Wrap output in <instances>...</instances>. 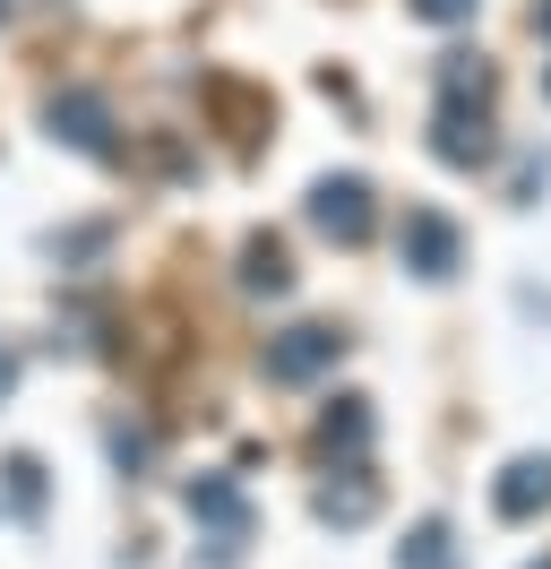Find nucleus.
Instances as JSON below:
<instances>
[{
    "mask_svg": "<svg viewBox=\"0 0 551 569\" xmlns=\"http://www.w3.org/2000/svg\"><path fill=\"white\" fill-rule=\"evenodd\" d=\"M43 130H52V139L61 147H78V156H121V130H112V104H103L96 87H61V96H52V104H43Z\"/></svg>",
    "mask_w": 551,
    "mask_h": 569,
    "instance_id": "2",
    "label": "nucleus"
},
{
    "mask_svg": "<svg viewBox=\"0 0 551 569\" xmlns=\"http://www.w3.org/2000/svg\"><path fill=\"white\" fill-rule=\"evenodd\" d=\"M482 0H413V18H431V27H465Z\"/></svg>",
    "mask_w": 551,
    "mask_h": 569,
    "instance_id": "15",
    "label": "nucleus"
},
{
    "mask_svg": "<svg viewBox=\"0 0 551 569\" xmlns=\"http://www.w3.org/2000/svg\"><path fill=\"white\" fill-rule=\"evenodd\" d=\"M190 518L207 527V561L233 569L241 543H250V500H241V483H224V475H199L190 483Z\"/></svg>",
    "mask_w": 551,
    "mask_h": 569,
    "instance_id": "1",
    "label": "nucleus"
},
{
    "mask_svg": "<svg viewBox=\"0 0 551 569\" xmlns=\"http://www.w3.org/2000/svg\"><path fill=\"white\" fill-rule=\"evenodd\" d=\"M337 355H344V337L337 328H284V337H268V380L276 389H302V380H319V371H337Z\"/></svg>",
    "mask_w": 551,
    "mask_h": 569,
    "instance_id": "5",
    "label": "nucleus"
},
{
    "mask_svg": "<svg viewBox=\"0 0 551 569\" xmlns=\"http://www.w3.org/2000/svg\"><path fill=\"white\" fill-rule=\"evenodd\" d=\"M371 509H379V483L362 466H344L337 483H319V518H328V527H362Z\"/></svg>",
    "mask_w": 551,
    "mask_h": 569,
    "instance_id": "9",
    "label": "nucleus"
},
{
    "mask_svg": "<svg viewBox=\"0 0 551 569\" xmlns=\"http://www.w3.org/2000/svg\"><path fill=\"white\" fill-rule=\"evenodd\" d=\"M525 569H551V561H525Z\"/></svg>",
    "mask_w": 551,
    "mask_h": 569,
    "instance_id": "18",
    "label": "nucleus"
},
{
    "mask_svg": "<svg viewBox=\"0 0 551 569\" xmlns=\"http://www.w3.org/2000/svg\"><path fill=\"white\" fill-rule=\"evenodd\" d=\"M319 449H328V458H362V449H371V397H337V406H328V415H319Z\"/></svg>",
    "mask_w": 551,
    "mask_h": 569,
    "instance_id": "10",
    "label": "nucleus"
},
{
    "mask_svg": "<svg viewBox=\"0 0 551 569\" xmlns=\"http://www.w3.org/2000/svg\"><path fill=\"white\" fill-rule=\"evenodd\" d=\"M241 284H250V293H284V284H293L284 242H250V250H241Z\"/></svg>",
    "mask_w": 551,
    "mask_h": 569,
    "instance_id": "12",
    "label": "nucleus"
},
{
    "mask_svg": "<svg viewBox=\"0 0 551 569\" xmlns=\"http://www.w3.org/2000/svg\"><path fill=\"white\" fill-rule=\"evenodd\" d=\"M112 458H121V466H147V458H156V431H130V423H112Z\"/></svg>",
    "mask_w": 551,
    "mask_h": 569,
    "instance_id": "14",
    "label": "nucleus"
},
{
    "mask_svg": "<svg viewBox=\"0 0 551 569\" xmlns=\"http://www.w3.org/2000/svg\"><path fill=\"white\" fill-rule=\"evenodd\" d=\"M431 130H440V156L448 164H457V173H465V164H482V156H491V121H482V112H465V104H440V121H431Z\"/></svg>",
    "mask_w": 551,
    "mask_h": 569,
    "instance_id": "7",
    "label": "nucleus"
},
{
    "mask_svg": "<svg viewBox=\"0 0 551 569\" xmlns=\"http://www.w3.org/2000/svg\"><path fill=\"white\" fill-rule=\"evenodd\" d=\"M397 569H457V535H448L440 518H422V527L397 543Z\"/></svg>",
    "mask_w": 551,
    "mask_h": 569,
    "instance_id": "11",
    "label": "nucleus"
},
{
    "mask_svg": "<svg viewBox=\"0 0 551 569\" xmlns=\"http://www.w3.org/2000/svg\"><path fill=\"white\" fill-rule=\"evenodd\" d=\"M397 259H405L422 284H448L465 268V233L448 224L440 208H405V233H397Z\"/></svg>",
    "mask_w": 551,
    "mask_h": 569,
    "instance_id": "3",
    "label": "nucleus"
},
{
    "mask_svg": "<svg viewBox=\"0 0 551 569\" xmlns=\"http://www.w3.org/2000/svg\"><path fill=\"white\" fill-rule=\"evenodd\" d=\"M543 27H551V0H543Z\"/></svg>",
    "mask_w": 551,
    "mask_h": 569,
    "instance_id": "17",
    "label": "nucleus"
},
{
    "mask_svg": "<svg viewBox=\"0 0 551 569\" xmlns=\"http://www.w3.org/2000/svg\"><path fill=\"white\" fill-rule=\"evenodd\" d=\"M0 483H9V509H18V518H43V466L34 458H9Z\"/></svg>",
    "mask_w": 551,
    "mask_h": 569,
    "instance_id": "13",
    "label": "nucleus"
},
{
    "mask_svg": "<svg viewBox=\"0 0 551 569\" xmlns=\"http://www.w3.org/2000/svg\"><path fill=\"white\" fill-rule=\"evenodd\" d=\"M0 18H9V0H0Z\"/></svg>",
    "mask_w": 551,
    "mask_h": 569,
    "instance_id": "19",
    "label": "nucleus"
},
{
    "mask_svg": "<svg viewBox=\"0 0 551 569\" xmlns=\"http://www.w3.org/2000/svg\"><path fill=\"white\" fill-rule=\"evenodd\" d=\"M310 224L328 233V242H371V224H379V208H371V181L362 173H328L319 190H310Z\"/></svg>",
    "mask_w": 551,
    "mask_h": 569,
    "instance_id": "4",
    "label": "nucleus"
},
{
    "mask_svg": "<svg viewBox=\"0 0 551 569\" xmlns=\"http://www.w3.org/2000/svg\"><path fill=\"white\" fill-rule=\"evenodd\" d=\"M491 509L500 518H543L551 509V458H517L500 483H491Z\"/></svg>",
    "mask_w": 551,
    "mask_h": 569,
    "instance_id": "6",
    "label": "nucleus"
},
{
    "mask_svg": "<svg viewBox=\"0 0 551 569\" xmlns=\"http://www.w3.org/2000/svg\"><path fill=\"white\" fill-rule=\"evenodd\" d=\"M18 389V355H9V346H0V397Z\"/></svg>",
    "mask_w": 551,
    "mask_h": 569,
    "instance_id": "16",
    "label": "nucleus"
},
{
    "mask_svg": "<svg viewBox=\"0 0 551 569\" xmlns=\"http://www.w3.org/2000/svg\"><path fill=\"white\" fill-rule=\"evenodd\" d=\"M491 87H500V78H491V61H482V52H448V61H440V104L491 112Z\"/></svg>",
    "mask_w": 551,
    "mask_h": 569,
    "instance_id": "8",
    "label": "nucleus"
}]
</instances>
